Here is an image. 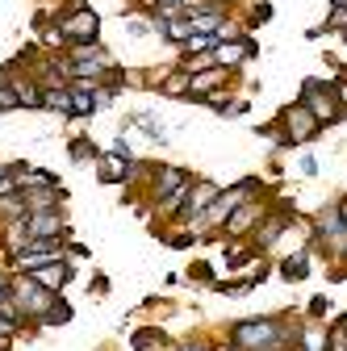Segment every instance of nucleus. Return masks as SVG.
<instances>
[{"mask_svg":"<svg viewBox=\"0 0 347 351\" xmlns=\"http://www.w3.org/2000/svg\"><path fill=\"white\" fill-rule=\"evenodd\" d=\"M326 314V297H310V318H322Z\"/></svg>","mask_w":347,"mask_h":351,"instance_id":"nucleus-33","label":"nucleus"},{"mask_svg":"<svg viewBox=\"0 0 347 351\" xmlns=\"http://www.w3.org/2000/svg\"><path fill=\"white\" fill-rule=\"evenodd\" d=\"M63 322H71V305H67V301H55L51 314L42 318V326H63Z\"/></svg>","mask_w":347,"mask_h":351,"instance_id":"nucleus-25","label":"nucleus"},{"mask_svg":"<svg viewBox=\"0 0 347 351\" xmlns=\"http://www.w3.org/2000/svg\"><path fill=\"white\" fill-rule=\"evenodd\" d=\"M113 155H121V159H134V151H130V143H125V138H117V143H113Z\"/></svg>","mask_w":347,"mask_h":351,"instance_id":"nucleus-34","label":"nucleus"},{"mask_svg":"<svg viewBox=\"0 0 347 351\" xmlns=\"http://www.w3.org/2000/svg\"><path fill=\"white\" fill-rule=\"evenodd\" d=\"M339 263H347V247H343V259H339Z\"/></svg>","mask_w":347,"mask_h":351,"instance_id":"nucleus-38","label":"nucleus"},{"mask_svg":"<svg viewBox=\"0 0 347 351\" xmlns=\"http://www.w3.org/2000/svg\"><path fill=\"white\" fill-rule=\"evenodd\" d=\"M67 63H101V67H113L109 51L101 42H80V47H67Z\"/></svg>","mask_w":347,"mask_h":351,"instance_id":"nucleus-14","label":"nucleus"},{"mask_svg":"<svg viewBox=\"0 0 347 351\" xmlns=\"http://www.w3.org/2000/svg\"><path fill=\"white\" fill-rule=\"evenodd\" d=\"M230 80V71L226 67H205V71H193L189 75V97L184 101H205V97H213V93H222V84Z\"/></svg>","mask_w":347,"mask_h":351,"instance_id":"nucleus-10","label":"nucleus"},{"mask_svg":"<svg viewBox=\"0 0 347 351\" xmlns=\"http://www.w3.org/2000/svg\"><path fill=\"white\" fill-rule=\"evenodd\" d=\"M176 351H209V343H201V339H189V343H180Z\"/></svg>","mask_w":347,"mask_h":351,"instance_id":"nucleus-35","label":"nucleus"},{"mask_svg":"<svg viewBox=\"0 0 347 351\" xmlns=\"http://www.w3.org/2000/svg\"><path fill=\"white\" fill-rule=\"evenodd\" d=\"M42 109H55V113L71 117V88H47V97H42Z\"/></svg>","mask_w":347,"mask_h":351,"instance_id":"nucleus-21","label":"nucleus"},{"mask_svg":"<svg viewBox=\"0 0 347 351\" xmlns=\"http://www.w3.org/2000/svg\"><path fill=\"white\" fill-rule=\"evenodd\" d=\"M335 209H339V217L347 222V197H339V201H335Z\"/></svg>","mask_w":347,"mask_h":351,"instance_id":"nucleus-36","label":"nucleus"},{"mask_svg":"<svg viewBox=\"0 0 347 351\" xmlns=\"http://www.w3.org/2000/svg\"><path fill=\"white\" fill-rule=\"evenodd\" d=\"M301 176H310V180L318 176V159L314 155H301Z\"/></svg>","mask_w":347,"mask_h":351,"instance_id":"nucleus-32","label":"nucleus"},{"mask_svg":"<svg viewBox=\"0 0 347 351\" xmlns=\"http://www.w3.org/2000/svg\"><path fill=\"white\" fill-rule=\"evenodd\" d=\"M134 351H167V339L159 330H139L134 335Z\"/></svg>","mask_w":347,"mask_h":351,"instance_id":"nucleus-23","label":"nucleus"},{"mask_svg":"<svg viewBox=\"0 0 347 351\" xmlns=\"http://www.w3.org/2000/svg\"><path fill=\"white\" fill-rule=\"evenodd\" d=\"M213 47H218V38H213V34H189L180 42V55H209Z\"/></svg>","mask_w":347,"mask_h":351,"instance_id":"nucleus-22","label":"nucleus"},{"mask_svg":"<svg viewBox=\"0 0 347 351\" xmlns=\"http://www.w3.org/2000/svg\"><path fill=\"white\" fill-rule=\"evenodd\" d=\"M97 176H101V184H125L130 180V159H121V155H101L97 159Z\"/></svg>","mask_w":347,"mask_h":351,"instance_id":"nucleus-13","label":"nucleus"},{"mask_svg":"<svg viewBox=\"0 0 347 351\" xmlns=\"http://www.w3.org/2000/svg\"><path fill=\"white\" fill-rule=\"evenodd\" d=\"M17 330H21V322H13V318H5V314H0V343L17 339Z\"/></svg>","mask_w":347,"mask_h":351,"instance_id":"nucleus-30","label":"nucleus"},{"mask_svg":"<svg viewBox=\"0 0 347 351\" xmlns=\"http://www.w3.org/2000/svg\"><path fill=\"white\" fill-rule=\"evenodd\" d=\"M343 42H347V29H343Z\"/></svg>","mask_w":347,"mask_h":351,"instance_id":"nucleus-39","label":"nucleus"},{"mask_svg":"<svg viewBox=\"0 0 347 351\" xmlns=\"http://www.w3.org/2000/svg\"><path fill=\"white\" fill-rule=\"evenodd\" d=\"M310 226H314V234H310V247H318V251H322L331 263H339V259H343V247H347V222L339 217L335 201L318 205V213L310 217Z\"/></svg>","mask_w":347,"mask_h":351,"instance_id":"nucleus-3","label":"nucleus"},{"mask_svg":"<svg viewBox=\"0 0 347 351\" xmlns=\"http://www.w3.org/2000/svg\"><path fill=\"white\" fill-rule=\"evenodd\" d=\"M29 276L42 285V289H51V293H59L71 276H75V268L67 263V255L63 259H51V263H38V268H29Z\"/></svg>","mask_w":347,"mask_h":351,"instance_id":"nucleus-11","label":"nucleus"},{"mask_svg":"<svg viewBox=\"0 0 347 351\" xmlns=\"http://www.w3.org/2000/svg\"><path fill=\"white\" fill-rule=\"evenodd\" d=\"M189 280H197V285H213V272H209V263H193Z\"/></svg>","mask_w":347,"mask_h":351,"instance_id":"nucleus-31","label":"nucleus"},{"mask_svg":"<svg viewBox=\"0 0 347 351\" xmlns=\"http://www.w3.org/2000/svg\"><path fill=\"white\" fill-rule=\"evenodd\" d=\"M130 125L147 130V138H151V143H159V147L167 143V125H163V121H155L151 113H134V117H130Z\"/></svg>","mask_w":347,"mask_h":351,"instance_id":"nucleus-20","label":"nucleus"},{"mask_svg":"<svg viewBox=\"0 0 347 351\" xmlns=\"http://www.w3.org/2000/svg\"><path fill=\"white\" fill-rule=\"evenodd\" d=\"M59 34L67 47H80V42H101V13L93 5H84V0H75V5L59 17Z\"/></svg>","mask_w":347,"mask_h":351,"instance_id":"nucleus-5","label":"nucleus"},{"mask_svg":"<svg viewBox=\"0 0 347 351\" xmlns=\"http://www.w3.org/2000/svg\"><path fill=\"white\" fill-rule=\"evenodd\" d=\"M147 176H151V201H159V205H167V197H171V193H176L180 184H189V180H193L189 171H180V167H159V163H155Z\"/></svg>","mask_w":347,"mask_h":351,"instance_id":"nucleus-9","label":"nucleus"},{"mask_svg":"<svg viewBox=\"0 0 347 351\" xmlns=\"http://www.w3.org/2000/svg\"><path fill=\"white\" fill-rule=\"evenodd\" d=\"M9 297L17 301L21 318H25V322H34V326H42V318H47V314H51V305L59 301V293L42 289L29 272H9Z\"/></svg>","mask_w":347,"mask_h":351,"instance_id":"nucleus-2","label":"nucleus"},{"mask_svg":"<svg viewBox=\"0 0 347 351\" xmlns=\"http://www.w3.org/2000/svg\"><path fill=\"white\" fill-rule=\"evenodd\" d=\"M163 239H167V234H163ZM193 243H197V230H180V234H171V239H167V247H180V251L193 247Z\"/></svg>","mask_w":347,"mask_h":351,"instance_id":"nucleus-29","label":"nucleus"},{"mask_svg":"<svg viewBox=\"0 0 347 351\" xmlns=\"http://www.w3.org/2000/svg\"><path fill=\"white\" fill-rule=\"evenodd\" d=\"M9 109H21V101H17L13 80H0V113H9Z\"/></svg>","mask_w":347,"mask_h":351,"instance_id":"nucleus-26","label":"nucleus"},{"mask_svg":"<svg viewBox=\"0 0 347 351\" xmlns=\"http://www.w3.org/2000/svg\"><path fill=\"white\" fill-rule=\"evenodd\" d=\"M71 159H80V163H88V159H101V151L88 143V138H75L71 143Z\"/></svg>","mask_w":347,"mask_h":351,"instance_id":"nucleus-28","label":"nucleus"},{"mask_svg":"<svg viewBox=\"0 0 347 351\" xmlns=\"http://www.w3.org/2000/svg\"><path fill=\"white\" fill-rule=\"evenodd\" d=\"M280 276H285V280H306V276H310V251H293V255L280 263Z\"/></svg>","mask_w":347,"mask_h":351,"instance_id":"nucleus-19","label":"nucleus"},{"mask_svg":"<svg viewBox=\"0 0 347 351\" xmlns=\"http://www.w3.org/2000/svg\"><path fill=\"white\" fill-rule=\"evenodd\" d=\"M9 80H13V88H17L21 109H42V97H47V88H42V84H25V80H17V75H9Z\"/></svg>","mask_w":347,"mask_h":351,"instance_id":"nucleus-18","label":"nucleus"},{"mask_svg":"<svg viewBox=\"0 0 347 351\" xmlns=\"http://www.w3.org/2000/svg\"><path fill=\"white\" fill-rule=\"evenodd\" d=\"M218 193H222V189L213 184V180H193V184H189V197H184V205L176 209V217H180V222H197V217L209 209V201L218 197Z\"/></svg>","mask_w":347,"mask_h":351,"instance_id":"nucleus-8","label":"nucleus"},{"mask_svg":"<svg viewBox=\"0 0 347 351\" xmlns=\"http://www.w3.org/2000/svg\"><path fill=\"white\" fill-rule=\"evenodd\" d=\"M297 101L314 113V121H318L322 130L335 125V121H343V109H339V101H335V80L306 75V80H301V97H297Z\"/></svg>","mask_w":347,"mask_h":351,"instance_id":"nucleus-4","label":"nucleus"},{"mask_svg":"<svg viewBox=\"0 0 347 351\" xmlns=\"http://www.w3.org/2000/svg\"><path fill=\"white\" fill-rule=\"evenodd\" d=\"M259 134H264L268 143H276V147H297V143H293V138L285 134V130H280L276 121H268V125H259Z\"/></svg>","mask_w":347,"mask_h":351,"instance_id":"nucleus-27","label":"nucleus"},{"mask_svg":"<svg viewBox=\"0 0 347 351\" xmlns=\"http://www.w3.org/2000/svg\"><path fill=\"white\" fill-rule=\"evenodd\" d=\"M67 88H71V117H93V113L101 109L97 93H84V88H75L71 80H67Z\"/></svg>","mask_w":347,"mask_h":351,"instance_id":"nucleus-17","label":"nucleus"},{"mask_svg":"<svg viewBox=\"0 0 347 351\" xmlns=\"http://www.w3.org/2000/svg\"><path fill=\"white\" fill-rule=\"evenodd\" d=\"M259 55V42L255 38H235V42H218V47L209 51V59H213V67H226V71H235L239 63H247V59H255Z\"/></svg>","mask_w":347,"mask_h":351,"instance_id":"nucleus-7","label":"nucleus"},{"mask_svg":"<svg viewBox=\"0 0 347 351\" xmlns=\"http://www.w3.org/2000/svg\"><path fill=\"white\" fill-rule=\"evenodd\" d=\"M159 88H163V97H180V101H184V97H189V71H176L171 80H163Z\"/></svg>","mask_w":347,"mask_h":351,"instance_id":"nucleus-24","label":"nucleus"},{"mask_svg":"<svg viewBox=\"0 0 347 351\" xmlns=\"http://www.w3.org/2000/svg\"><path fill=\"white\" fill-rule=\"evenodd\" d=\"M21 201H25V213H42V209H63L67 193L55 184V189H21Z\"/></svg>","mask_w":347,"mask_h":351,"instance_id":"nucleus-12","label":"nucleus"},{"mask_svg":"<svg viewBox=\"0 0 347 351\" xmlns=\"http://www.w3.org/2000/svg\"><path fill=\"white\" fill-rule=\"evenodd\" d=\"M276 125L285 130V134L301 147V143H318L322 138V125L314 121V113L301 105V101H293V105H285L280 113H276Z\"/></svg>","mask_w":347,"mask_h":351,"instance_id":"nucleus-6","label":"nucleus"},{"mask_svg":"<svg viewBox=\"0 0 347 351\" xmlns=\"http://www.w3.org/2000/svg\"><path fill=\"white\" fill-rule=\"evenodd\" d=\"M159 34L167 38V42H176V47H180V42L193 34V21H189V13H176V17H163L159 21Z\"/></svg>","mask_w":347,"mask_h":351,"instance_id":"nucleus-16","label":"nucleus"},{"mask_svg":"<svg viewBox=\"0 0 347 351\" xmlns=\"http://www.w3.org/2000/svg\"><path fill=\"white\" fill-rule=\"evenodd\" d=\"M285 318H243L230 326V347L235 351H280V330H285Z\"/></svg>","mask_w":347,"mask_h":351,"instance_id":"nucleus-1","label":"nucleus"},{"mask_svg":"<svg viewBox=\"0 0 347 351\" xmlns=\"http://www.w3.org/2000/svg\"><path fill=\"white\" fill-rule=\"evenodd\" d=\"M331 5H343V9H347V0H331Z\"/></svg>","mask_w":347,"mask_h":351,"instance_id":"nucleus-37","label":"nucleus"},{"mask_svg":"<svg viewBox=\"0 0 347 351\" xmlns=\"http://www.w3.org/2000/svg\"><path fill=\"white\" fill-rule=\"evenodd\" d=\"M297 351H331V330L310 322V326H301V339H297Z\"/></svg>","mask_w":347,"mask_h":351,"instance_id":"nucleus-15","label":"nucleus"}]
</instances>
